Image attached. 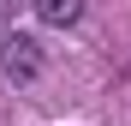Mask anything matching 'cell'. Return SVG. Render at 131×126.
<instances>
[{
  "mask_svg": "<svg viewBox=\"0 0 131 126\" xmlns=\"http://www.w3.org/2000/svg\"><path fill=\"white\" fill-rule=\"evenodd\" d=\"M0 72H6L12 84H36L42 78V42L24 36V30H6L0 36Z\"/></svg>",
  "mask_w": 131,
  "mask_h": 126,
  "instance_id": "1",
  "label": "cell"
},
{
  "mask_svg": "<svg viewBox=\"0 0 131 126\" xmlns=\"http://www.w3.org/2000/svg\"><path fill=\"white\" fill-rule=\"evenodd\" d=\"M36 12L48 18V24H78L83 18V0H36Z\"/></svg>",
  "mask_w": 131,
  "mask_h": 126,
  "instance_id": "2",
  "label": "cell"
},
{
  "mask_svg": "<svg viewBox=\"0 0 131 126\" xmlns=\"http://www.w3.org/2000/svg\"><path fill=\"white\" fill-rule=\"evenodd\" d=\"M12 12H18V0H0V36H6V24H12Z\"/></svg>",
  "mask_w": 131,
  "mask_h": 126,
  "instance_id": "3",
  "label": "cell"
}]
</instances>
